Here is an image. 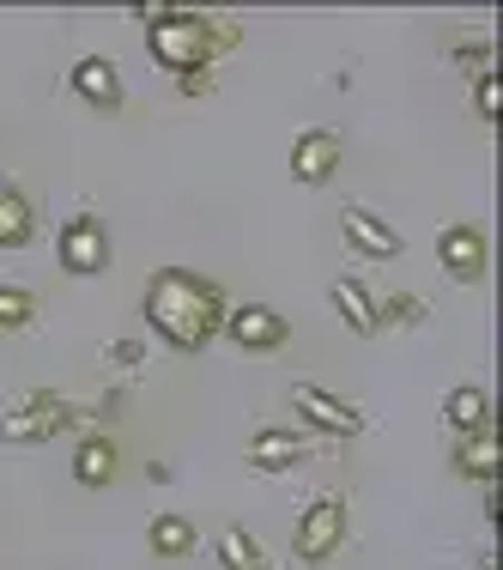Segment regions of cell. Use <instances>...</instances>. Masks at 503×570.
I'll list each match as a JSON object with an SVG mask.
<instances>
[{
  "instance_id": "obj_15",
  "label": "cell",
  "mask_w": 503,
  "mask_h": 570,
  "mask_svg": "<svg viewBox=\"0 0 503 570\" xmlns=\"http://www.w3.org/2000/svg\"><path fill=\"white\" fill-rule=\"evenodd\" d=\"M328 297H334L339 322H346L352 334H371V328H376V304H371V292H364L358 279H334V285H328Z\"/></svg>"
},
{
  "instance_id": "obj_23",
  "label": "cell",
  "mask_w": 503,
  "mask_h": 570,
  "mask_svg": "<svg viewBox=\"0 0 503 570\" xmlns=\"http://www.w3.org/2000/svg\"><path fill=\"white\" fill-rule=\"evenodd\" d=\"M110 352H116V358H121V364H134V358H140V341H116Z\"/></svg>"
},
{
  "instance_id": "obj_2",
  "label": "cell",
  "mask_w": 503,
  "mask_h": 570,
  "mask_svg": "<svg viewBox=\"0 0 503 570\" xmlns=\"http://www.w3.org/2000/svg\"><path fill=\"white\" fill-rule=\"evenodd\" d=\"M146 49H152V61H165L170 73H200L207 56H213L207 19H195V12H152Z\"/></svg>"
},
{
  "instance_id": "obj_5",
  "label": "cell",
  "mask_w": 503,
  "mask_h": 570,
  "mask_svg": "<svg viewBox=\"0 0 503 570\" xmlns=\"http://www.w3.org/2000/svg\"><path fill=\"white\" fill-rule=\"evenodd\" d=\"M56 255H61L67 274L91 279V274H103V267H110V230H103L98 219H67Z\"/></svg>"
},
{
  "instance_id": "obj_9",
  "label": "cell",
  "mask_w": 503,
  "mask_h": 570,
  "mask_svg": "<svg viewBox=\"0 0 503 570\" xmlns=\"http://www.w3.org/2000/svg\"><path fill=\"white\" fill-rule=\"evenodd\" d=\"M437 255L455 279H480L485 274V230L480 225H448L437 237Z\"/></svg>"
},
{
  "instance_id": "obj_1",
  "label": "cell",
  "mask_w": 503,
  "mask_h": 570,
  "mask_svg": "<svg viewBox=\"0 0 503 570\" xmlns=\"http://www.w3.org/2000/svg\"><path fill=\"white\" fill-rule=\"evenodd\" d=\"M146 322L152 334L176 352H200L213 334L225 328V292L200 274H183V267H165L152 285H146Z\"/></svg>"
},
{
  "instance_id": "obj_10",
  "label": "cell",
  "mask_w": 503,
  "mask_h": 570,
  "mask_svg": "<svg viewBox=\"0 0 503 570\" xmlns=\"http://www.w3.org/2000/svg\"><path fill=\"white\" fill-rule=\"evenodd\" d=\"M346 243H352V249H364L371 262L401 255V230H394L383 213H371V207H346Z\"/></svg>"
},
{
  "instance_id": "obj_6",
  "label": "cell",
  "mask_w": 503,
  "mask_h": 570,
  "mask_svg": "<svg viewBox=\"0 0 503 570\" xmlns=\"http://www.w3.org/2000/svg\"><path fill=\"white\" fill-rule=\"evenodd\" d=\"M292 406L309 419V425L328 431V438H358V431H364V413H358V406H346L339 395H328V389H316V383H297V389H292Z\"/></svg>"
},
{
  "instance_id": "obj_13",
  "label": "cell",
  "mask_w": 503,
  "mask_h": 570,
  "mask_svg": "<svg viewBox=\"0 0 503 570\" xmlns=\"http://www.w3.org/2000/svg\"><path fill=\"white\" fill-rule=\"evenodd\" d=\"M455 461H461V473H467V480L492 485L497 480V425L467 431V438H461V450H455Z\"/></svg>"
},
{
  "instance_id": "obj_19",
  "label": "cell",
  "mask_w": 503,
  "mask_h": 570,
  "mask_svg": "<svg viewBox=\"0 0 503 570\" xmlns=\"http://www.w3.org/2000/svg\"><path fill=\"white\" fill-rule=\"evenodd\" d=\"M31 243V200L0 188V249H24Z\"/></svg>"
},
{
  "instance_id": "obj_22",
  "label": "cell",
  "mask_w": 503,
  "mask_h": 570,
  "mask_svg": "<svg viewBox=\"0 0 503 570\" xmlns=\"http://www.w3.org/2000/svg\"><path fill=\"white\" fill-rule=\"evenodd\" d=\"M388 316L394 322H418V297H388Z\"/></svg>"
},
{
  "instance_id": "obj_16",
  "label": "cell",
  "mask_w": 503,
  "mask_h": 570,
  "mask_svg": "<svg viewBox=\"0 0 503 570\" xmlns=\"http://www.w3.org/2000/svg\"><path fill=\"white\" fill-rule=\"evenodd\" d=\"M73 480L79 485H110L116 480V443L110 438H86L73 450Z\"/></svg>"
},
{
  "instance_id": "obj_21",
  "label": "cell",
  "mask_w": 503,
  "mask_h": 570,
  "mask_svg": "<svg viewBox=\"0 0 503 570\" xmlns=\"http://www.w3.org/2000/svg\"><path fill=\"white\" fill-rule=\"evenodd\" d=\"M473 110H480L485 121H497V110H503V86H497V73H480V79H473Z\"/></svg>"
},
{
  "instance_id": "obj_3",
  "label": "cell",
  "mask_w": 503,
  "mask_h": 570,
  "mask_svg": "<svg viewBox=\"0 0 503 570\" xmlns=\"http://www.w3.org/2000/svg\"><path fill=\"white\" fill-rule=\"evenodd\" d=\"M67 419H73V406H67L56 389H31V395H19L7 406L0 438H7V443H43V438H56Z\"/></svg>"
},
{
  "instance_id": "obj_14",
  "label": "cell",
  "mask_w": 503,
  "mask_h": 570,
  "mask_svg": "<svg viewBox=\"0 0 503 570\" xmlns=\"http://www.w3.org/2000/svg\"><path fill=\"white\" fill-rule=\"evenodd\" d=\"M73 91L86 104H116L121 98V79H116V61H103V56H86L73 67Z\"/></svg>"
},
{
  "instance_id": "obj_12",
  "label": "cell",
  "mask_w": 503,
  "mask_h": 570,
  "mask_svg": "<svg viewBox=\"0 0 503 570\" xmlns=\"http://www.w3.org/2000/svg\"><path fill=\"white\" fill-rule=\"evenodd\" d=\"M443 413H448V425L467 438V431H485V425H492V395H485V389H473V383H461V389H448Z\"/></svg>"
},
{
  "instance_id": "obj_8",
  "label": "cell",
  "mask_w": 503,
  "mask_h": 570,
  "mask_svg": "<svg viewBox=\"0 0 503 570\" xmlns=\"http://www.w3.org/2000/svg\"><path fill=\"white\" fill-rule=\"evenodd\" d=\"M334 170H339V134H328V128L297 134V146H292V176H297V183L322 188Z\"/></svg>"
},
{
  "instance_id": "obj_7",
  "label": "cell",
  "mask_w": 503,
  "mask_h": 570,
  "mask_svg": "<svg viewBox=\"0 0 503 570\" xmlns=\"http://www.w3.org/2000/svg\"><path fill=\"white\" fill-rule=\"evenodd\" d=\"M225 334L243 352H274L285 341V316L267 304H237V309H225Z\"/></svg>"
},
{
  "instance_id": "obj_20",
  "label": "cell",
  "mask_w": 503,
  "mask_h": 570,
  "mask_svg": "<svg viewBox=\"0 0 503 570\" xmlns=\"http://www.w3.org/2000/svg\"><path fill=\"white\" fill-rule=\"evenodd\" d=\"M37 316V297L24 285H0V328H24Z\"/></svg>"
},
{
  "instance_id": "obj_17",
  "label": "cell",
  "mask_w": 503,
  "mask_h": 570,
  "mask_svg": "<svg viewBox=\"0 0 503 570\" xmlns=\"http://www.w3.org/2000/svg\"><path fill=\"white\" fill-rule=\"evenodd\" d=\"M146 547H152L158 559H183V552L195 547V522H188V515H158V522L146 528Z\"/></svg>"
},
{
  "instance_id": "obj_18",
  "label": "cell",
  "mask_w": 503,
  "mask_h": 570,
  "mask_svg": "<svg viewBox=\"0 0 503 570\" xmlns=\"http://www.w3.org/2000/svg\"><path fill=\"white\" fill-rule=\"evenodd\" d=\"M219 564L225 570H267V552H262V540H255L249 528H225L219 534Z\"/></svg>"
},
{
  "instance_id": "obj_11",
  "label": "cell",
  "mask_w": 503,
  "mask_h": 570,
  "mask_svg": "<svg viewBox=\"0 0 503 570\" xmlns=\"http://www.w3.org/2000/svg\"><path fill=\"white\" fill-rule=\"evenodd\" d=\"M297 461H304V438H297V431L267 425V431H255V438H249V468L285 473V468H297Z\"/></svg>"
},
{
  "instance_id": "obj_4",
  "label": "cell",
  "mask_w": 503,
  "mask_h": 570,
  "mask_svg": "<svg viewBox=\"0 0 503 570\" xmlns=\"http://www.w3.org/2000/svg\"><path fill=\"white\" fill-rule=\"evenodd\" d=\"M339 540H346V498L328 492V498H316V504L304 510L292 547H297V559H304V564H322V559H334V552H339Z\"/></svg>"
}]
</instances>
